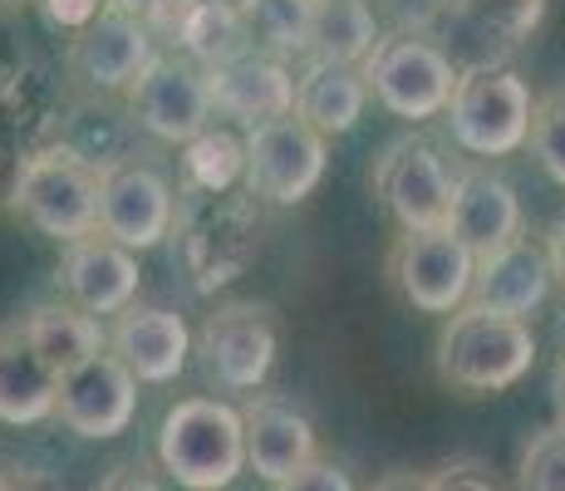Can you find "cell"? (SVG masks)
I'll return each mask as SVG.
<instances>
[{
  "label": "cell",
  "mask_w": 565,
  "mask_h": 491,
  "mask_svg": "<svg viewBox=\"0 0 565 491\" xmlns=\"http://www.w3.org/2000/svg\"><path fill=\"white\" fill-rule=\"evenodd\" d=\"M536 364L531 320L492 314L482 305H462L438 334V378L462 393H502L521 384Z\"/></svg>",
  "instance_id": "6da1fadb"
},
{
  "label": "cell",
  "mask_w": 565,
  "mask_h": 491,
  "mask_svg": "<svg viewBox=\"0 0 565 491\" xmlns=\"http://www.w3.org/2000/svg\"><path fill=\"white\" fill-rule=\"evenodd\" d=\"M162 472L188 491H222L246 467V423L242 408L216 398H182L158 428Z\"/></svg>",
  "instance_id": "7a4b0ae2"
},
{
  "label": "cell",
  "mask_w": 565,
  "mask_h": 491,
  "mask_svg": "<svg viewBox=\"0 0 565 491\" xmlns=\"http://www.w3.org/2000/svg\"><path fill=\"white\" fill-rule=\"evenodd\" d=\"M10 212L54 242H84L99 232V172L74 148H45L20 162Z\"/></svg>",
  "instance_id": "3957f363"
},
{
  "label": "cell",
  "mask_w": 565,
  "mask_h": 491,
  "mask_svg": "<svg viewBox=\"0 0 565 491\" xmlns=\"http://www.w3.org/2000/svg\"><path fill=\"white\" fill-rule=\"evenodd\" d=\"M360 70H364L369 94L394 118H408V124L448 114L452 94H458V79H462V70L448 60V50H443L438 40H428L423 30L384 35Z\"/></svg>",
  "instance_id": "277c9868"
},
{
  "label": "cell",
  "mask_w": 565,
  "mask_h": 491,
  "mask_svg": "<svg viewBox=\"0 0 565 491\" xmlns=\"http://www.w3.org/2000/svg\"><path fill=\"white\" fill-rule=\"evenodd\" d=\"M531 89L516 70H467L458 79V94L448 104L452 143L472 158H507V152L526 148L531 138Z\"/></svg>",
  "instance_id": "5b68a950"
},
{
  "label": "cell",
  "mask_w": 565,
  "mask_h": 491,
  "mask_svg": "<svg viewBox=\"0 0 565 491\" xmlns=\"http://www.w3.org/2000/svg\"><path fill=\"white\" fill-rule=\"evenodd\" d=\"M324 134H315L300 114L270 118V124L246 128V188L260 202L276 206H296L320 188L324 178Z\"/></svg>",
  "instance_id": "8992f818"
},
{
  "label": "cell",
  "mask_w": 565,
  "mask_h": 491,
  "mask_svg": "<svg viewBox=\"0 0 565 491\" xmlns=\"http://www.w3.org/2000/svg\"><path fill=\"white\" fill-rule=\"evenodd\" d=\"M388 276L398 295L423 314H452L472 300L477 280V256L467 250L448 226L433 232H404L388 256Z\"/></svg>",
  "instance_id": "52a82bcc"
},
{
  "label": "cell",
  "mask_w": 565,
  "mask_h": 491,
  "mask_svg": "<svg viewBox=\"0 0 565 491\" xmlns=\"http://www.w3.org/2000/svg\"><path fill=\"white\" fill-rule=\"evenodd\" d=\"M374 188L404 232H433V226H448L458 182H452L448 162L438 158V148L423 138H404L379 158Z\"/></svg>",
  "instance_id": "ba28073f"
},
{
  "label": "cell",
  "mask_w": 565,
  "mask_h": 491,
  "mask_svg": "<svg viewBox=\"0 0 565 491\" xmlns=\"http://www.w3.org/2000/svg\"><path fill=\"white\" fill-rule=\"evenodd\" d=\"M546 20V0H452V10L438 20L443 50L458 70H497L521 40L536 35Z\"/></svg>",
  "instance_id": "9c48e42d"
},
{
  "label": "cell",
  "mask_w": 565,
  "mask_h": 491,
  "mask_svg": "<svg viewBox=\"0 0 565 491\" xmlns=\"http://www.w3.org/2000/svg\"><path fill=\"white\" fill-rule=\"evenodd\" d=\"M172 182L148 162H108L99 172V232L128 250H153L172 232Z\"/></svg>",
  "instance_id": "30bf717a"
},
{
  "label": "cell",
  "mask_w": 565,
  "mask_h": 491,
  "mask_svg": "<svg viewBox=\"0 0 565 491\" xmlns=\"http://www.w3.org/2000/svg\"><path fill=\"white\" fill-rule=\"evenodd\" d=\"M54 413H60V423L70 433H79V438H94V442L118 438V433H128V423H134V413H138L134 369H128L114 349L84 359L79 369L60 374Z\"/></svg>",
  "instance_id": "8fae6325"
},
{
  "label": "cell",
  "mask_w": 565,
  "mask_h": 491,
  "mask_svg": "<svg viewBox=\"0 0 565 491\" xmlns=\"http://www.w3.org/2000/svg\"><path fill=\"white\" fill-rule=\"evenodd\" d=\"M134 118L162 143H192L198 134H206L216 104H212V84L206 70H192L188 60H168L158 54L143 70V79L128 89Z\"/></svg>",
  "instance_id": "7c38bea8"
},
{
  "label": "cell",
  "mask_w": 565,
  "mask_h": 491,
  "mask_svg": "<svg viewBox=\"0 0 565 491\" xmlns=\"http://www.w3.org/2000/svg\"><path fill=\"white\" fill-rule=\"evenodd\" d=\"M206 374L222 388H260L276 369V324L266 305H222L198 334Z\"/></svg>",
  "instance_id": "4fadbf2b"
},
{
  "label": "cell",
  "mask_w": 565,
  "mask_h": 491,
  "mask_svg": "<svg viewBox=\"0 0 565 491\" xmlns=\"http://www.w3.org/2000/svg\"><path fill=\"white\" fill-rule=\"evenodd\" d=\"M158 60L153 50V30L143 25V15L134 10L108 6L99 20L79 30L74 40V70L94 84V89H134L143 79V70Z\"/></svg>",
  "instance_id": "5bb4252c"
},
{
  "label": "cell",
  "mask_w": 565,
  "mask_h": 491,
  "mask_svg": "<svg viewBox=\"0 0 565 491\" xmlns=\"http://www.w3.org/2000/svg\"><path fill=\"white\" fill-rule=\"evenodd\" d=\"M60 286L79 310L89 314H124L138 300V256L128 246L108 242L104 232L64 246Z\"/></svg>",
  "instance_id": "9a60e30c"
},
{
  "label": "cell",
  "mask_w": 565,
  "mask_h": 491,
  "mask_svg": "<svg viewBox=\"0 0 565 491\" xmlns=\"http://www.w3.org/2000/svg\"><path fill=\"white\" fill-rule=\"evenodd\" d=\"M108 349L134 369L138 384H172L188 369L192 330L178 310L162 305H128L118 324L108 330Z\"/></svg>",
  "instance_id": "2e32d148"
},
{
  "label": "cell",
  "mask_w": 565,
  "mask_h": 491,
  "mask_svg": "<svg viewBox=\"0 0 565 491\" xmlns=\"http://www.w3.org/2000/svg\"><path fill=\"white\" fill-rule=\"evenodd\" d=\"M551 280H556V270H551L546 246H536L531 236H516L512 246L477 260L472 300L467 305H482L492 314H512V320H531L546 305Z\"/></svg>",
  "instance_id": "e0dca14e"
},
{
  "label": "cell",
  "mask_w": 565,
  "mask_h": 491,
  "mask_svg": "<svg viewBox=\"0 0 565 491\" xmlns=\"http://www.w3.org/2000/svg\"><path fill=\"white\" fill-rule=\"evenodd\" d=\"M246 423V467L260 482H286L300 467L315 462V428L306 413H296L280 398H252L242 408Z\"/></svg>",
  "instance_id": "ac0fdd59"
},
{
  "label": "cell",
  "mask_w": 565,
  "mask_h": 491,
  "mask_svg": "<svg viewBox=\"0 0 565 491\" xmlns=\"http://www.w3.org/2000/svg\"><path fill=\"white\" fill-rule=\"evenodd\" d=\"M448 232L458 236L477 260L492 256V250H502V246H512L521 236V196H516V188L507 178H497V172H467V178H458Z\"/></svg>",
  "instance_id": "d6986e66"
},
{
  "label": "cell",
  "mask_w": 565,
  "mask_h": 491,
  "mask_svg": "<svg viewBox=\"0 0 565 491\" xmlns=\"http://www.w3.org/2000/svg\"><path fill=\"white\" fill-rule=\"evenodd\" d=\"M206 84H212L216 114L242 118L246 128L296 114V79L286 64L266 60V54H242L222 70H206Z\"/></svg>",
  "instance_id": "ffe728a7"
},
{
  "label": "cell",
  "mask_w": 565,
  "mask_h": 491,
  "mask_svg": "<svg viewBox=\"0 0 565 491\" xmlns=\"http://www.w3.org/2000/svg\"><path fill=\"white\" fill-rule=\"evenodd\" d=\"M54 398H60V374L30 344L25 324H0V423L35 428V423L54 418Z\"/></svg>",
  "instance_id": "44dd1931"
},
{
  "label": "cell",
  "mask_w": 565,
  "mask_h": 491,
  "mask_svg": "<svg viewBox=\"0 0 565 491\" xmlns=\"http://www.w3.org/2000/svg\"><path fill=\"white\" fill-rule=\"evenodd\" d=\"M364 108H369V84H364L360 64L315 60L296 79V114L324 138L350 134V128L364 118Z\"/></svg>",
  "instance_id": "7402d4cb"
},
{
  "label": "cell",
  "mask_w": 565,
  "mask_h": 491,
  "mask_svg": "<svg viewBox=\"0 0 565 491\" xmlns=\"http://www.w3.org/2000/svg\"><path fill=\"white\" fill-rule=\"evenodd\" d=\"M20 324H25L30 344L50 359L54 374H70V369H79L84 359H94V354H104L108 349V334H104L99 314L79 310L74 300L70 305H60V300L35 305L30 314H20Z\"/></svg>",
  "instance_id": "603a6c76"
},
{
  "label": "cell",
  "mask_w": 565,
  "mask_h": 491,
  "mask_svg": "<svg viewBox=\"0 0 565 491\" xmlns=\"http://www.w3.org/2000/svg\"><path fill=\"white\" fill-rule=\"evenodd\" d=\"M379 20L369 10V0H320L315 6V30H310V50L320 60L334 64H364L379 45Z\"/></svg>",
  "instance_id": "cb8c5ba5"
},
{
  "label": "cell",
  "mask_w": 565,
  "mask_h": 491,
  "mask_svg": "<svg viewBox=\"0 0 565 491\" xmlns=\"http://www.w3.org/2000/svg\"><path fill=\"white\" fill-rule=\"evenodd\" d=\"M246 40L252 35H246V25H242V10L226 6V0H198L192 20L178 35V50L188 54V60H198L202 70H222V64L252 54Z\"/></svg>",
  "instance_id": "d4e9b609"
},
{
  "label": "cell",
  "mask_w": 565,
  "mask_h": 491,
  "mask_svg": "<svg viewBox=\"0 0 565 491\" xmlns=\"http://www.w3.org/2000/svg\"><path fill=\"white\" fill-rule=\"evenodd\" d=\"M315 6H320V0H236L246 35L276 54L310 50Z\"/></svg>",
  "instance_id": "484cf974"
},
{
  "label": "cell",
  "mask_w": 565,
  "mask_h": 491,
  "mask_svg": "<svg viewBox=\"0 0 565 491\" xmlns=\"http://www.w3.org/2000/svg\"><path fill=\"white\" fill-rule=\"evenodd\" d=\"M188 172L206 192L232 188V182L246 172V138L226 134V128H216V134L206 128V134H198L188 143Z\"/></svg>",
  "instance_id": "4316f807"
},
{
  "label": "cell",
  "mask_w": 565,
  "mask_h": 491,
  "mask_svg": "<svg viewBox=\"0 0 565 491\" xmlns=\"http://www.w3.org/2000/svg\"><path fill=\"white\" fill-rule=\"evenodd\" d=\"M521 491H565V428L536 433L521 452V472H516Z\"/></svg>",
  "instance_id": "83f0119b"
},
{
  "label": "cell",
  "mask_w": 565,
  "mask_h": 491,
  "mask_svg": "<svg viewBox=\"0 0 565 491\" xmlns=\"http://www.w3.org/2000/svg\"><path fill=\"white\" fill-rule=\"evenodd\" d=\"M526 143H531V158L541 162V172H546L556 188H565V94L536 104V118H531Z\"/></svg>",
  "instance_id": "f1b7e54d"
},
{
  "label": "cell",
  "mask_w": 565,
  "mask_h": 491,
  "mask_svg": "<svg viewBox=\"0 0 565 491\" xmlns=\"http://www.w3.org/2000/svg\"><path fill=\"white\" fill-rule=\"evenodd\" d=\"M276 491H354V482H350V472H344V467L320 462V457H315V462L300 467L296 477L276 482Z\"/></svg>",
  "instance_id": "f546056e"
},
{
  "label": "cell",
  "mask_w": 565,
  "mask_h": 491,
  "mask_svg": "<svg viewBox=\"0 0 565 491\" xmlns=\"http://www.w3.org/2000/svg\"><path fill=\"white\" fill-rule=\"evenodd\" d=\"M192 10H198V0H153V6L143 10V25L153 30V40H172L178 45V35H182V25L192 20Z\"/></svg>",
  "instance_id": "4dcf8cb0"
},
{
  "label": "cell",
  "mask_w": 565,
  "mask_h": 491,
  "mask_svg": "<svg viewBox=\"0 0 565 491\" xmlns=\"http://www.w3.org/2000/svg\"><path fill=\"white\" fill-rule=\"evenodd\" d=\"M40 6H45V20H50V25H60V30H84L89 20L104 15L108 0H40Z\"/></svg>",
  "instance_id": "1f68e13d"
},
{
  "label": "cell",
  "mask_w": 565,
  "mask_h": 491,
  "mask_svg": "<svg viewBox=\"0 0 565 491\" xmlns=\"http://www.w3.org/2000/svg\"><path fill=\"white\" fill-rule=\"evenodd\" d=\"M428 487H433V491H497V487L482 477V467H472V462H448V467H438V472L428 477Z\"/></svg>",
  "instance_id": "d6a6232c"
},
{
  "label": "cell",
  "mask_w": 565,
  "mask_h": 491,
  "mask_svg": "<svg viewBox=\"0 0 565 491\" xmlns=\"http://www.w3.org/2000/svg\"><path fill=\"white\" fill-rule=\"evenodd\" d=\"M388 10L404 20V30H428L448 15L452 0H388Z\"/></svg>",
  "instance_id": "836d02e7"
},
{
  "label": "cell",
  "mask_w": 565,
  "mask_h": 491,
  "mask_svg": "<svg viewBox=\"0 0 565 491\" xmlns=\"http://www.w3.org/2000/svg\"><path fill=\"white\" fill-rule=\"evenodd\" d=\"M104 491H162V482L153 472H143V467H118L104 482Z\"/></svg>",
  "instance_id": "e575fe53"
},
{
  "label": "cell",
  "mask_w": 565,
  "mask_h": 491,
  "mask_svg": "<svg viewBox=\"0 0 565 491\" xmlns=\"http://www.w3.org/2000/svg\"><path fill=\"white\" fill-rule=\"evenodd\" d=\"M369 491H433V487H428V477H418V472H388Z\"/></svg>",
  "instance_id": "d590c367"
},
{
  "label": "cell",
  "mask_w": 565,
  "mask_h": 491,
  "mask_svg": "<svg viewBox=\"0 0 565 491\" xmlns=\"http://www.w3.org/2000/svg\"><path fill=\"white\" fill-rule=\"evenodd\" d=\"M546 256H551V270H556V280L565 286V216L556 226H551V236H546Z\"/></svg>",
  "instance_id": "8d00e7d4"
},
{
  "label": "cell",
  "mask_w": 565,
  "mask_h": 491,
  "mask_svg": "<svg viewBox=\"0 0 565 491\" xmlns=\"http://www.w3.org/2000/svg\"><path fill=\"white\" fill-rule=\"evenodd\" d=\"M551 408H556V423L565 428V349H561L556 369H551Z\"/></svg>",
  "instance_id": "74e56055"
},
{
  "label": "cell",
  "mask_w": 565,
  "mask_h": 491,
  "mask_svg": "<svg viewBox=\"0 0 565 491\" xmlns=\"http://www.w3.org/2000/svg\"><path fill=\"white\" fill-rule=\"evenodd\" d=\"M114 6H118V10H134V15H143V10L153 6V0H114Z\"/></svg>",
  "instance_id": "f35d334b"
},
{
  "label": "cell",
  "mask_w": 565,
  "mask_h": 491,
  "mask_svg": "<svg viewBox=\"0 0 565 491\" xmlns=\"http://www.w3.org/2000/svg\"><path fill=\"white\" fill-rule=\"evenodd\" d=\"M10 6H25V0H0V10H10Z\"/></svg>",
  "instance_id": "ab89813d"
},
{
  "label": "cell",
  "mask_w": 565,
  "mask_h": 491,
  "mask_svg": "<svg viewBox=\"0 0 565 491\" xmlns=\"http://www.w3.org/2000/svg\"><path fill=\"white\" fill-rule=\"evenodd\" d=\"M561 349H565V310H561Z\"/></svg>",
  "instance_id": "60d3db41"
}]
</instances>
